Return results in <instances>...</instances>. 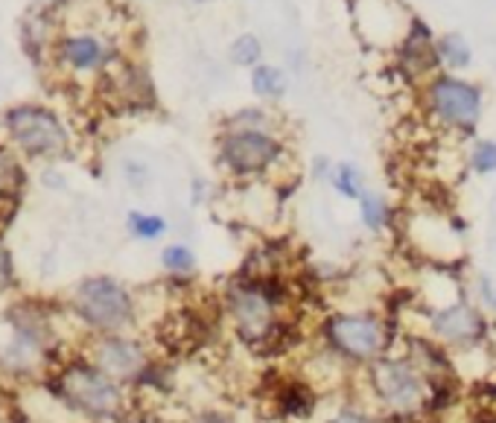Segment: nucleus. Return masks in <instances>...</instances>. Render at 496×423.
<instances>
[{
  "mask_svg": "<svg viewBox=\"0 0 496 423\" xmlns=\"http://www.w3.org/2000/svg\"><path fill=\"white\" fill-rule=\"evenodd\" d=\"M295 289L289 278L280 272L271 275H234L222 292V313L231 324L237 342L254 354H271V348L292 345Z\"/></svg>",
  "mask_w": 496,
  "mask_h": 423,
  "instance_id": "f257e3e1",
  "label": "nucleus"
},
{
  "mask_svg": "<svg viewBox=\"0 0 496 423\" xmlns=\"http://www.w3.org/2000/svg\"><path fill=\"white\" fill-rule=\"evenodd\" d=\"M318 350L339 368L365 371L376 359L394 354L397 322L376 307H336L315 324Z\"/></svg>",
  "mask_w": 496,
  "mask_h": 423,
  "instance_id": "f03ea898",
  "label": "nucleus"
},
{
  "mask_svg": "<svg viewBox=\"0 0 496 423\" xmlns=\"http://www.w3.org/2000/svg\"><path fill=\"white\" fill-rule=\"evenodd\" d=\"M362 401L385 423H421L430 409V383L403 350L362 371Z\"/></svg>",
  "mask_w": 496,
  "mask_h": 423,
  "instance_id": "7ed1b4c3",
  "label": "nucleus"
},
{
  "mask_svg": "<svg viewBox=\"0 0 496 423\" xmlns=\"http://www.w3.org/2000/svg\"><path fill=\"white\" fill-rule=\"evenodd\" d=\"M47 389L58 403L88 423H120L128 415V392L88 357L62 362L47 380Z\"/></svg>",
  "mask_w": 496,
  "mask_h": 423,
  "instance_id": "20e7f679",
  "label": "nucleus"
},
{
  "mask_svg": "<svg viewBox=\"0 0 496 423\" xmlns=\"http://www.w3.org/2000/svg\"><path fill=\"white\" fill-rule=\"evenodd\" d=\"M70 310L88 333L111 336L132 333V327L137 324L140 301L123 280L111 275H91L76 284L74 295H70Z\"/></svg>",
  "mask_w": 496,
  "mask_h": 423,
  "instance_id": "39448f33",
  "label": "nucleus"
},
{
  "mask_svg": "<svg viewBox=\"0 0 496 423\" xmlns=\"http://www.w3.org/2000/svg\"><path fill=\"white\" fill-rule=\"evenodd\" d=\"M423 333L432 336L435 342H441L458 362L491 348L493 322L488 310L470 298L467 292V295H458L453 301L432 304L423 313Z\"/></svg>",
  "mask_w": 496,
  "mask_h": 423,
  "instance_id": "423d86ee",
  "label": "nucleus"
},
{
  "mask_svg": "<svg viewBox=\"0 0 496 423\" xmlns=\"http://www.w3.org/2000/svg\"><path fill=\"white\" fill-rule=\"evenodd\" d=\"M289 161V146L278 132L226 128L217 137V163L234 181H257Z\"/></svg>",
  "mask_w": 496,
  "mask_h": 423,
  "instance_id": "0eeeda50",
  "label": "nucleus"
},
{
  "mask_svg": "<svg viewBox=\"0 0 496 423\" xmlns=\"http://www.w3.org/2000/svg\"><path fill=\"white\" fill-rule=\"evenodd\" d=\"M423 105H427V114L435 126L474 137L482 123V111H485V93L476 82L444 70L423 85Z\"/></svg>",
  "mask_w": 496,
  "mask_h": 423,
  "instance_id": "6e6552de",
  "label": "nucleus"
},
{
  "mask_svg": "<svg viewBox=\"0 0 496 423\" xmlns=\"http://www.w3.org/2000/svg\"><path fill=\"white\" fill-rule=\"evenodd\" d=\"M4 128L12 144L32 158L62 155L70 144V135H67V126L62 123V117L53 109H44V105H35V102L12 105L4 114Z\"/></svg>",
  "mask_w": 496,
  "mask_h": 423,
  "instance_id": "1a4fd4ad",
  "label": "nucleus"
},
{
  "mask_svg": "<svg viewBox=\"0 0 496 423\" xmlns=\"http://www.w3.org/2000/svg\"><path fill=\"white\" fill-rule=\"evenodd\" d=\"M88 359L100 371L109 374V377L123 383L126 389H135L140 374L152 366V350L144 339H137L135 333H111V336L91 339Z\"/></svg>",
  "mask_w": 496,
  "mask_h": 423,
  "instance_id": "9d476101",
  "label": "nucleus"
},
{
  "mask_svg": "<svg viewBox=\"0 0 496 423\" xmlns=\"http://www.w3.org/2000/svg\"><path fill=\"white\" fill-rule=\"evenodd\" d=\"M441 58H438V39L432 35V27L423 18H412L403 41L397 47V70L409 82L432 79L438 74Z\"/></svg>",
  "mask_w": 496,
  "mask_h": 423,
  "instance_id": "9b49d317",
  "label": "nucleus"
},
{
  "mask_svg": "<svg viewBox=\"0 0 496 423\" xmlns=\"http://www.w3.org/2000/svg\"><path fill=\"white\" fill-rule=\"evenodd\" d=\"M271 409L280 420L304 423L318 412V389L310 377H280L271 389Z\"/></svg>",
  "mask_w": 496,
  "mask_h": 423,
  "instance_id": "f8f14e48",
  "label": "nucleus"
},
{
  "mask_svg": "<svg viewBox=\"0 0 496 423\" xmlns=\"http://www.w3.org/2000/svg\"><path fill=\"white\" fill-rule=\"evenodd\" d=\"M58 56H62V62L70 70H79V74L97 70L111 58V53L105 50V44L100 39H93V35H85V32L62 39V44H58Z\"/></svg>",
  "mask_w": 496,
  "mask_h": 423,
  "instance_id": "ddd939ff",
  "label": "nucleus"
},
{
  "mask_svg": "<svg viewBox=\"0 0 496 423\" xmlns=\"http://www.w3.org/2000/svg\"><path fill=\"white\" fill-rule=\"evenodd\" d=\"M248 85H252V93L260 102H278V100H283V93H287L289 79H287V70L283 67L263 62L252 70Z\"/></svg>",
  "mask_w": 496,
  "mask_h": 423,
  "instance_id": "4468645a",
  "label": "nucleus"
},
{
  "mask_svg": "<svg viewBox=\"0 0 496 423\" xmlns=\"http://www.w3.org/2000/svg\"><path fill=\"white\" fill-rule=\"evenodd\" d=\"M357 205H359V222L365 225V231L383 234V231H388L394 225V207L383 193L368 190Z\"/></svg>",
  "mask_w": 496,
  "mask_h": 423,
  "instance_id": "2eb2a0df",
  "label": "nucleus"
},
{
  "mask_svg": "<svg viewBox=\"0 0 496 423\" xmlns=\"http://www.w3.org/2000/svg\"><path fill=\"white\" fill-rule=\"evenodd\" d=\"M438 58L447 74H458L474 65V47L462 32H444L438 39Z\"/></svg>",
  "mask_w": 496,
  "mask_h": 423,
  "instance_id": "dca6fc26",
  "label": "nucleus"
},
{
  "mask_svg": "<svg viewBox=\"0 0 496 423\" xmlns=\"http://www.w3.org/2000/svg\"><path fill=\"white\" fill-rule=\"evenodd\" d=\"M327 181H330V187H333L341 198H348V202H359V198L368 193L359 167H357V163H350V161L333 163V172H330Z\"/></svg>",
  "mask_w": 496,
  "mask_h": 423,
  "instance_id": "f3484780",
  "label": "nucleus"
},
{
  "mask_svg": "<svg viewBox=\"0 0 496 423\" xmlns=\"http://www.w3.org/2000/svg\"><path fill=\"white\" fill-rule=\"evenodd\" d=\"M161 269L167 272L170 278H193L196 269H199V257L190 245L184 242H170L161 249Z\"/></svg>",
  "mask_w": 496,
  "mask_h": 423,
  "instance_id": "a211bd4d",
  "label": "nucleus"
},
{
  "mask_svg": "<svg viewBox=\"0 0 496 423\" xmlns=\"http://www.w3.org/2000/svg\"><path fill=\"white\" fill-rule=\"evenodd\" d=\"M126 231L140 242H155L170 231V225L161 214H149V210H128L126 214Z\"/></svg>",
  "mask_w": 496,
  "mask_h": 423,
  "instance_id": "6ab92c4d",
  "label": "nucleus"
},
{
  "mask_svg": "<svg viewBox=\"0 0 496 423\" xmlns=\"http://www.w3.org/2000/svg\"><path fill=\"white\" fill-rule=\"evenodd\" d=\"M226 128H257V132H275V117L266 105H243L226 117Z\"/></svg>",
  "mask_w": 496,
  "mask_h": 423,
  "instance_id": "aec40b11",
  "label": "nucleus"
},
{
  "mask_svg": "<svg viewBox=\"0 0 496 423\" xmlns=\"http://www.w3.org/2000/svg\"><path fill=\"white\" fill-rule=\"evenodd\" d=\"M228 58L237 67L254 70L257 65H263V41H260L254 32H243V35H237V39L231 41Z\"/></svg>",
  "mask_w": 496,
  "mask_h": 423,
  "instance_id": "412c9836",
  "label": "nucleus"
},
{
  "mask_svg": "<svg viewBox=\"0 0 496 423\" xmlns=\"http://www.w3.org/2000/svg\"><path fill=\"white\" fill-rule=\"evenodd\" d=\"M23 181L27 175H23L21 161L6 146H0V198H15L23 190Z\"/></svg>",
  "mask_w": 496,
  "mask_h": 423,
  "instance_id": "4be33fe9",
  "label": "nucleus"
},
{
  "mask_svg": "<svg viewBox=\"0 0 496 423\" xmlns=\"http://www.w3.org/2000/svg\"><path fill=\"white\" fill-rule=\"evenodd\" d=\"M324 423H385L365 401H345L324 418Z\"/></svg>",
  "mask_w": 496,
  "mask_h": 423,
  "instance_id": "5701e85b",
  "label": "nucleus"
},
{
  "mask_svg": "<svg viewBox=\"0 0 496 423\" xmlns=\"http://www.w3.org/2000/svg\"><path fill=\"white\" fill-rule=\"evenodd\" d=\"M467 167L476 175H493L496 172V140L493 137H476L467 152Z\"/></svg>",
  "mask_w": 496,
  "mask_h": 423,
  "instance_id": "b1692460",
  "label": "nucleus"
},
{
  "mask_svg": "<svg viewBox=\"0 0 496 423\" xmlns=\"http://www.w3.org/2000/svg\"><path fill=\"white\" fill-rule=\"evenodd\" d=\"M18 286V272H15V257H12L9 245L0 237V295H6Z\"/></svg>",
  "mask_w": 496,
  "mask_h": 423,
  "instance_id": "393cba45",
  "label": "nucleus"
},
{
  "mask_svg": "<svg viewBox=\"0 0 496 423\" xmlns=\"http://www.w3.org/2000/svg\"><path fill=\"white\" fill-rule=\"evenodd\" d=\"M470 298H474L476 304H482L488 313L493 310V298H496V286L491 284L488 275H476L474 278V286H470Z\"/></svg>",
  "mask_w": 496,
  "mask_h": 423,
  "instance_id": "a878e982",
  "label": "nucleus"
},
{
  "mask_svg": "<svg viewBox=\"0 0 496 423\" xmlns=\"http://www.w3.org/2000/svg\"><path fill=\"white\" fill-rule=\"evenodd\" d=\"M190 423H240V420L228 409H202V412H196L190 418Z\"/></svg>",
  "mask_w": 496,
  "mask_h": 423,
  "instance_id": "bb28decb",
  "label": "nucleus"
},
{
  "mask_svg": "<svg viewBox=\"0 0 496 423\" xmlns=\"http://www.w3.org/2000/svg\"><path fill=\"white\" fill-rule=\"evenodd\" d=\"M146 167H140V163H126V179L128 181H132L135 187H140V184H144L146 181Z\"/></svg>",
  "mask_w": 496,
  "mask_h": 423,
  "instance_id": "cd10ccee",
  "label": "nucleus"
},
{
  "mask_svg": "<svg viewBox=\"0 0 496 423\" xmlns=\"http://www.w3.org/2000/svg\"><path fill=\"white\" fill-rule=\"evenodd\" d=\"M330 172H333V163H330L327 158L318 155L313 161V179H330Z\"/></svg>",
  "mask_w": 496,
  "mask_h": 423,
  "instance_id": "c85d7f7f",
  "label": "nucleus"
},
{
  "mask_svg": "<svg viewBox=\"0 0 496 423\" xmlns=\"http://www.w3.org/2000/svg\"><path fill=\"white\" fill-rule=\"evenodd\" d=\"M202 198H205V181L196 179L193 181V202H202Z\"/></svg>",
  "mask_w": 496,
  "mask_h": 423,
  "instance_id": "c756f323",
  "label": "nucleus"
},
{
  "mask_svg": "<svg viewBox=\"0 0 496 423\" xmlns=\"http://www.w3.org/2000/svg\"><path fill=\"white\" fill-rule=\"evenodd\" d=\"M35 6H44V9H56V6H62L67 4V0H32Z\"/></svg>",
  "mask_w": 496,
  "mask_h": 423,
  "instance_id": "7c9ffc66",
  "label": "nucleus"
},
{
  "mask_svg": "<svg viewBox=\"0 0 496 423\" xmlns=\"http://www.w3.org/2000/svg\"><path fill=\"white\" fill-rule=\"evenodd\" d=\"M491 313H493V315H496V298H493V310H491Z\"/></svg>",
  "mask_w": 496,
  "mask_h": 423,
  "instance_id": "2f4dec72",
  "label": "nucleus"
},
{
  "mask_svg": "<svg viewBox=\"0 0 496 423\" xmlns=\"http://www.w3.org/2000/svg\"><path fill=\"white\" fill-rule=\"evenodd\" d=\"M193 4H208V0H193Z\"/></svg>",
  "mask_w": 496,
  "mask_h": 423,
  "instance_id": "473e14b6",
  "label": "nucleus"
}]
</instances>
